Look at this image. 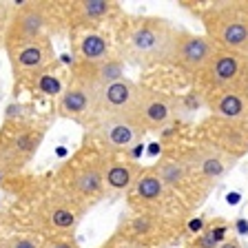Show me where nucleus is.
Returning <instances> with one entry per match:
<instances>
[{"mask_svg":"<svg viewBox=\"0 0 248 248\" xmlns=\"http://www.w3.org/2000/svg\"><path fill=\"white\" fill-rule=\"evenodd\" d=\"M177 31L162 18H142L129 31L126 46L138 64H160L173 60Z\"/></svg>","mask_w":248,"mask_h":248,"instance_id":"nucleus-1","label":"nucleus"},{"mask_svg":"<svg viewBox=\"0 0 248 248\" xmlns=\"http://www.w3.org/2000/svg\"><path fill=\"white\" fill-rule=\"evenodd\" d=\"M208 38L217 49L248 56V16L237 9L213 11L206 16Z\"/></svg>","mask_w":248,"mask_h":248,"instance_id":"nucleus-2","label":"nucleus"},{"mask_svg":"<svg viewBox=\"0 0 248 248\" xmlns=\"http://www.w3.org/2000/svg\"><path fill=\"white\" fill-rule=\"evenodd\" d=\"M49 9L45 2H22V7L16 9V14L11 16L9 27L5 33V46L25 45V42H33L40 38H49L46 29H49Z\"/></svg>","mask_w":248,"mask_h":248,"instance_id":"nucleus-3","label":"nucleus"},{"mask_svg":"<svg viewBox=\"0 0 248 248\" xmlns=\"http://www.w3.org/2000/svg\"><path fill=\"white\" fill-rule=\"evenodd\" d=\"M7 53H9L16 84L33 82L38 76L46 73V69L53 64V46L49 38L11 46V49H7Z\"/></svg>","mask_w":248,"mask_h":248,"instance_id":"nucleus-4","label":"nucleus"},{"mask_svg":"<svg viewBox=\"0 0 248 248\" xmlns=\"http://www.w3.org/2000/svg\"><path fill=\"white\" fill-rule=\"evenodd\" d=\"M140 95H142V87L129 78L104 84L93 91V115L98 120L108 115H133Z\"/></svg>","mask_w":248,"mask_h":248,"instance_id":"nucleus-5","label":"nucleus"},{"mask_svg":"<svg viewBox=\"0 0 248 248\" xmlns=\"http://www.w3.org/2000/svg\"><path fill=\"white\" fill-rule=\"evenodd\" d=\"M215 53L217 46L208 36H200V33H191V31H177L175 51H173L170 62H175L177 67L188 73H202L208 69Z\"/></svg>","mask_w":248,"mask_h":248,"instance_id":"nucleus-6","label":"nucleus"},{"mask_svg":"<svg viewBox=\"0 0 248 248\" xmlns=\"http://www.w3.org/2000/svg\"><path fill=\"white\" fill-rule=\"evenodd\" d=\"M95 133L107 149L131 151L133 146H140L146 129L135 120V115H108L98 120Z\"/></svg>","mask_w":248,"mask_h":248,"instance_id":"nucleus-7","label":"nucleus"},{"mask_svg":"<svg viewBox=\"0 0 248 248\" xmlns=\"http://www.w3.org/2000/svg\"><path fill=\"white\" fill-rule=\"evenodd\" d=\"M42 129L20 126L9 135H0V169H22L38 151Z\"/></svg>","mask_w":248,"mask_h":248,"instance_id":"nucleus-8","label":"nucleus"},{"mask_svg":"<svg viewBox=\"0 0 248 248\" xmlns=\"http://www.w3.org/2000/svg\"><path fill=\"white\" fill-rule=\"evenodd\" d=\"M84 208L80 206V202L73 200L71 195H53L45 202L40 213V219L49 232H56L53 237H64V235H73L76 228L82 222Z\"/></svg>","mask_w":248,"mask_h":248,"instance_id":"nucleus-9","label":"nucleus"},{"mask_svg":"<svg viewBox=\"0 0 248 248\" xmlns=\"http://www.w3.org/2000/svg\"><path fill=\"white\" fill-rule=\"evenodd\" d=\"M204 73H206L208 84L215 87L217 91H242V82L246 76V60L239 53L217 49Z\"/></svg>","mask_w":248,"mask_h":248,"instance_id":"nucleus-10","label":"nucleus"},{"mask_svg":"<svg viewBox=\"0 0 248 248\" xmlns=\"http://www.w3.org/2000/svg\"><path fill=\"white\" fill-rule=\"evenodd\" d=\"M175 113L177 104L170 95L142 87V95H140L138 108H135L133 115L146 131H160L169 126L170 120L175 118Z\"/></svg>","mask_w":248,"mask_h":248,"instance_id":"nucleus-11","label":"nucleus"},{"mask_svg":"<svg viewBox=\"0 0 248 248\" xmlns=\"http://www.w3.org/2000/svg\"><path fill=\"white\" fill-rule=\"evenodd\" d=\"M67 188L73 200H98L104 193V164L98 160L76 166L67 177Z\"/></svg>","mask_w":248,"mask_h":248,"instance_id":"nucleus-12","label":"nucleus"},{"mask_svg":"<svg viewBox=\"0 0 248 248\" xmlns=\"http://www.w3.org/2000/svg\"><path fill=\"white\" fill-rule=\"evenodd\" d=\"M186 160H188L193 173H197L204 182H213V184L222 180L235 164V157H231L228 153L215 149V146H202L197 151H191L186 155Z\"/></svg>","mask_w":248,"mask_h":248,"instance_id":"nucleus-13","label":"nucleus"},{"mask_svg":"<svg viewBox=\"0 0 248 248\" xmlns=\"http://www.w3.org/2000/svg\"><path fill=\"white\" fill-rule=\"evenodd\" d=\"M58 115L82 122L87 115H93V91L82 82L69 84L58 98Z\"/></svg>","mask_w":248,"mask_h":248,"instance_id":"nucleus-14","label":"nucleus"},{"mask_svg":"<svg viewBox=\"0 0 248 248\" xmlns=\"http://www.w3.org/2000/svg\"><path fill=\"white\" fill-rule=\"evenodd\" d=\"M140 175H142V170L135 162H107L104 164V191L111 193V195L131 193Z\"/></svg>","mask_w":248,"mask_h":248,"instance_id":"nucleus-15","label":"nucleus"},{"mask_svg":"<svg viewBox=\"0 0 248 248\" xmlns=\"http://www.w3.org/2000/svg\"><path fill=\"white\" fill-rule=\"evenodd\" d=\"M213 115L224 122L248 120V95L244 91H219L211 104Z\"/></svg>","mask_w":248,"mask_h":248,"instance_id":"nucleus-16","label":"nucleus"},{"mask_svg":"<svg viewBox=\"0 0 248 248\" xmlns=\"http://www.w3.org/2000/svg\"><path fill=\"white\" fill-rule=\"evenodd\" d=\"M133 197L142 206H160L166 197V186L153 169L144 170L133 186Z\"/></svg>","mask_w":248,"mask_h":248,"instance_id":"nucleus-17","label":"nucleus"},{"mask_svg":"<svg viewBox=\"0 0 248 248\" xmlns=\"http://www.w3.org/2000/svg\"><path fill=\"white\" fill-rule=\"evenodd\" d=\"M78 56L82 64H100L108 60V40L98 31H84L78 36Z\"/></svg>","mask_w":248,"mask_h":248,"instance_id":"nucleus-18","label":"nucleus"},{"mask_svg":"<svg viewBox=\"0 0 248 248\" xmlns=\"http://www.w3.org/2000/svg\"><path fill=\"white\" fill-rule=\"evenodd\" d=\"M153 170L160 175L166 188H182L193 173L186 157H164L157 166H153Z\"/></svg>","mask_w":248,"mask_h":248,"instance_id":"nucleus-19","label":"nucleus"},{"mask_svg":"<svg viewBox=\"0 0 248 248\" xmlns=\"http://www.w3.org/2000/svg\"><path fill=\"white\" fill-rule=\"evenodd\" d=\"M113 9L115 2H111V0H80V2H73L71 14L76 20H80V25H87V22L107 18Z\"/></svg>","mask_w":248,"mask_h":248,"instance_id":"nucleus-20","label":"nucleus"},{"mask_svg":"<svg viewBox=\"0 0 248 248\" xmlns=\"http://www.w3.org/2000/svg\"><path fill=\"white\" fill-rule=\"evenodd\" d=\"M31 84H33V89H38L42 95H56V98H60V93L64 91L60 78L53 76V73H49V71L42 73V76H38Z\"/></svg>","mask_w":248,"mask_h":248,"instance_id":"nucleus-21","label":"nucleus"},{"mask_svg":"<svg viewBox=\"0 0 248 248\" xmlns=\"http://www.w3.org/2000/svg\"><path fill=\"white\" fill-rule=\"evenodd\" d=\"M193 246H195V248H219L222 244L217 242V239L213 237V235H211L208 231H204V232L200 235V237H197L195 242H193Z\"/></svg>","mask_w":248,"mask_h":248,"instance_id":"nucleus-22","label":"nucleus"},{"mask_svg":"<svg viewBox=\"0 0 248 248\" xmlns=\"http://www.w3.org/2000/svg\"><path fill=\"white\" fill-rule=\"evenodd\" d=\"M42 248H78V246L67 237H49Z\"/></svg>","mask_w":248,"mask_h":248,"instance_id":"nucleus-23","label":"nucleus"},{"mask_svg":"<svg viewBox=\"0 0 248 248\" xmlns=\"http://www.w3.org/2000/svg\"><path fill=\"white\" fill-rule=\"evenodd\" d=\"M9 248H42L33 237H16Z\"/></svg>","mask_w":248,"mask_h":248,"instance_id":"nucleus-24","label":"nucleus"},{"mask_svg":"<svg viewBox=\"0 0 248 248\" xmlns=\"http://www.w3.org/2000/svg\"><path fill=\"white\" fill-rule=\"evenodd\" d=\"M107 248H142V246H140V244H135V242H131V239L115 237V239H111V242H108Z\"/></svg>","mask_w":248,"mask_h":248,"instance_id":"nucleus-25","label":"nucleus"},{"mask_svg":"<svg viewBox=\"0 0 248 248\" xmlns=\"http://www.w3.org/2000/svg\"><path fill=\"white\" fill-rule=\"evenodd\" d=\"M235 226H237V231H239V235H248V222L246 219H237V224H235Z\"/></svg>","mask_w":248,"mask_h":248,"instance_id":"nucleus-26","label":"nucleus"},{"mask_svg":"<svg viewBox=\"0 0 248 248\" xmlns=\"http://www.w3.org/2000/svg\"><path fill=\"white\" fill-rule=\"evenodd\" d=\"M219 248H242V244H239V239L232 237V239H226V242H224Z\"/></svg>","mask_w":248,"mask_h":248,"instance_id":"nucleus-27","label":"nucleus"},{"mask_svg":"<svg viewBox=\"0 0 248 248\" xmlns=\"http://www.w3.org/2000/svg\"><path fill=\"white\" fill-rule=\"evenodd\" d=\"M202 226H204V219H193L191 224H188V228H191V231H202Z\"/></svg>","mask_w":248,"mask_h":248,"instance_id":"nucleus-28","label":"nucleus"},{"mask_svg":"<svg viewBox=\"0 0 248 248\" xmlns=\"http://www.w3.org/2000/svg\"><path fill=\"white\" fill-rule=\"evenodd\" d=\"M226 202H228V204H237V202H239V195H237V193H228V195H226Z\"/></svg>","mask_w":248,"mask_h":248,"instance_id":"nucleus-29","label":"nucleus"},{"mask_svg":"<svg viewBox=\"0 0 248 248\" xmlns=\"http://www.w3.org/2000/svg\"><path fill=\"white\" fill-rule=\"evenodd\" d=\"M186 248H195V246H193V244H191V246H186Z\"/></svg>","mask_w":248,"mask_h":248,"instance_id":"nucleus-30","label":"nucleus"}]
</instances>
